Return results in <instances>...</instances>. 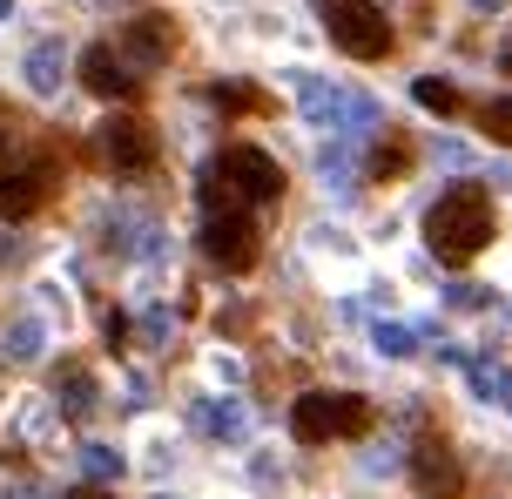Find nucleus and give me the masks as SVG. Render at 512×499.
<instances>
[{
  "label": "nucleus",
  "instance_id": "5701e85b",
  "mask_svg": "<svg viewBox=\"0 0 512 499\" xmlns=\"http://www.w3.org/2000/svg\"><path fill=\"white\" fill-rule=\"evenodd\" d=\"M472 7H479V14H499V7H506V0H472Z\"/></svg>",
  "mask_w": 512,
  "mask_h": 499
},
{
  "label": "nucleus",
  "instance_id": "f257e3e1",
  "mask_svg": "<svg viewBox=\"0 0 512 499\" xmlns=\"http://www.w3.org/2000/svg\"><path fill=\"white\" fill-rule=\"evenodd\" d=\"M425 237L445 263H472L492 243V196L479 183H452L425 216Z\"/></svg>",
  "mask_w": 512,
  "mask_h": 499
},
{
  "label": "nucleus",
  "instance_id": "cd10ccee",
  "mask_svg": "<svg viewBox=\"0 0 512 499\" xmlns=\"http://www.w3.org/2000/svg\"><path fill=\"white\" fill-rule=\"evenodd\" d=\"M506 405H512V398H506Z\"/></svg>",
  "mask_w": 512,
  "mask_h": 499
},
{
  "label": "nucleus",
  "instance_id": "393cba45",
  "mask_svg": "<svg viewBox=\"0 0 512 499\" xmlns=\"http://www.w3.org/2000/svg\"><path fill=\"white\" fill-rule=\"evenodd\" d=\"M7 14H14V0H0V21H7Z\"/></svg>",
  "mask_w": 512,
  "mask_h": 499
},
{
  "label": "nucleus",
  "instance_id": "0eeeda50",
  "mask_svg": "<svg viewBox=\"0 0 512 499\" xmlns=\"http://www.w3.org/2000/svg\"><path fill=\"white\" fill-rule=\"evenodd\" d=\"M81 81H88V95H102V102H128V95L142 88V75H135V68H128L108 41L81 54Z\"/></svg>",
  "mask_w": 512,
  "mask_h": 499
},
{
  "label": "nucleus",
  "instance_id": "1a4fd4ad",
  "mask_svg": "<svg viewBox=\"0 0 512 499\" xmlns=\"http://www.w3.org/2000/svg\"><path fill=\"white\" fill-rule=\"evenodd\" d=\"M411 479H418V493H425V499H459V486H465L459 459L438 446V439H425V446L411 452Z\"/></svg>",
  "mask_w": 512,
  "mask_h": 499
},
{
  "label": "nucleus",
  "instance_id": "f03ea898",
  "mask_svg": "<svg viewBox=\"0 0 512 499\" xmlns=\"http://www.w3.org/2000/svg\"><path fill=\"white\" fill-rule=\"evenodd\" d=\"M371 425V405L358 392H304L290 405V432L304 446H324V439H358Z\"/></svg>",
  "mask_w": 512,
  "mask_h": 499
},
{
  "label": "nucleus",
  "instance_id": "6ab92c4d",
  "mask_svg": "<svg viewBox=\"0 0 512 499\" xmlns=\"http://www.w3.org/2000/svg\"><path fill=\"white\" fill-rule=\"evenodd\" d=\"M479 129H486L492 142H512V102H486L479 108Z\"/></svg>",
  "mask_w": 512,
  "mask_h": 499
},
{
  "label": "nucleus",
  "instance_id": "7ed1b4c3",
  "mask_svg": "<svg viewBox=\"0 0 512 499\" xmlns=\"http://www.w3.org/2000/svg\"><path fill=\"white\" fill-rule=\"evenodd\" d=\"M324 27L344 54L358 61H384L391 54V21H384L378 0H324Z\"/></svg>",
  "mask_w": 512,
  "mask_h": 499
},
{
  "label": "nucleus",
  "instance_id": "20e7f679",
  "mask_svg": "<svg viewBox=\"0 0 512 499\" xmlns=\"http://www.w3.org/2000/svg\"><path fill=\"white\" fill-rule=\"evenodd\" d=\"M216 183L230 189V203H236V196H243V203H277V196H283V169L263 156V149L236 142V149L216 156Z\"/></svg>",
  "mask_w": 512,
  "mask_h": 499
},
{
  "label": "nucleus",
  "instance_id": "4be33fe9",
  "mask_svg": "<svg viewBox=\"0 0 512 499\" xmlns=\"http://www.w3.org/2000/svg\"><path fill=\"white\" fill-rule=\"evenodd\" d=\"M7 257H21V237H14V230H0V263Z\"/></svg>",
  "mask_w": 512,
  "mask_h": 499
},
{
  "label": "nucleus",
  "instance_id": "9d476101",
  "mask_svg": "<svg viewBox=\"0 0 512 499\" xmlns=\"http://www.w3.org/2000/svg\"><path fill=\"white\" fill-rule=\"evenodd\" d=\"M41 196H48V169H41V162H34V169H0V216H7V223L34 216Z\"/></svg>",
  "mask_w": 512,
  "mask_h": 499
},
{
  "label": "nucleus",
  "instance_id": "dca6fc26",
  "mask_svg": "<svg viewBox=\"0 0 512 499\" xmlns=\"http://www.w3.org/2000/svg\"><path fill=\"white\" fill-rule=\"evenodd\" d=\"M7 358H41V324L34 317H14V331H7Z\"/></svg>",
  "mask_w": 512,
  "mask_h": 499
},
{
  "label": "nucleus",
  "instance_id": "412c9836",
  "mask_svg": "<svg viewBox=\"0 0 512 499\" xmlns=\"http://www.w3.org/2000/svg\"><path fill=\"white\" fill-rule=\"evenodd\" d=\"M216 102H230V108H250L256 95H250V88H236V81H230V88H216Z\"/></svg>",
  "mask_w": 512,
  "mask_h": 499
},
{
  "label": "nucleus",
  "instance_id": "9b49d317",
  "mask_svg": "<svg viewBox=\"0 0 512 499\" xmlns=\"http://www.w3.org/2000/svg\"><path fill=\"white\" fill-rule=\"evenodd\" d=\"M61 75H68V48L61 41H34L27 48V88L34 95H61Z\"/></svg>",
  "mask_w": 512,
  "mask_h": 499
},
{
  "label": "nucleus",
  "instance_id": "a211bd4d",
  "mask_svg": "<svg viewBox=\"0 0 512 499\" xmlns=\"http://www.w3.org/2000/svg\"><path fill=\"white\" fill-rule=\"evenodd\" d=\"M81 473L88 479H122V452L115 446H88L81 452Z\"/></svg>",
  "mask_w": 512,
  "mask_h": 499
},
{
  "label": "nucleus",
  "instance_id": "f3484780",
  "mask_svg": "<svg viewBox=\"0 0 512 499\" xmlns=\"http://www.w3.org/2000/svg\"><path fill=\"white\" fill-rule=\"evenodd\" d=\"M371 338H378L384 358H411V351H418V331H411V324H378Z\"/></svg>",
  "mask_w": 512,
  "mask_h": 499
},
{
  "label": "nucleus",
  "instance_id": "b1692460",
  "mask_svg": "<svg viewBox=\"0 0 512 499\" xmlns=\"http://www.w3.org/2000/svg\"><path fill=\"white\" fill-rule=\"evenodd\" d=\"M499 68H506V75H512V41H506V48H499Z\"/></svg>",
  "mask_w": 512,
  "mask_h": 499
},
{
  "label": "nucleus",
  "instance_id": "423d86ee",
  "mask_svg": "<svg viewBox=\"0 0 512 499\" xmlns=\"http://www.w3.org/2000/svg\"><path fill=\"white\" fill-rule=\"evenodd\" d=\"M203 250H209V263H223V270H250L256 263V223L236 216V210H216L203 223Z\"/></svg>",
  "mask_w": 512,
  "mask_h": 499
},
{
  "label": "nucleus",
  "instance_id": "a878e982",
  "mask_svg": "<svg viewBox=\"0 0 512 499\" xmlns=\"http://www.w3.org/2000/svg\"><path fill=\"white\" fill-rule=\"evenodd\" d=\"M0 142H7V108H0Z\"/></svg>",
  "mask_w": 512,
  "mask_h": 499
},
{
  "label": "nucleus",
  "instance_id": "6e6552de",
  "mask_svg": "<svg viewBox=\"0 0 512 499\" xmlns=\"http://www.w3.org/2000/svg\"><path fill=\"white\" fill-rule=\"evenodd\" d=\"M169 48H176V27L162 21V14H135L115 54H122L128 68H155V61H169Z\"/></svg>",
  "mask_w": 512,
  "mask_h": 499
},
{
  "label": "nucleus",
  "instance_id": "bb28decb",
  "mask_svg": "<svg viewBox=\"0 0 512 499\" xmlns=\"http://www.w3.org/2000/svg\"><path fill=\"white\" fill-rule=\"evenodd\" d=\"M75 499H108V493H75Z\"/></svg>",
  "mask_w": 512,
  "mask_h": 499
},
{
  "label": "nucleus",
  "instance_id": "4468645a",
  "mask_svg": "<svg viewBox=\"0 0 512 499\" xmlns=\"http://www.w3.org/2000/svg\"><path fill=\"white\" fill-rule=\"evenodd\" d=\"M411 95H418V108H432V115H459V88L438 75H418L411 81Z\"/></svg>",
  "mask_w": 512,
  "mask_h": 499
},
{
  "label": "nucleus",
  "instance_id": "ddd939ff",
  "mask_svg": "<svg viewBox=\"0 0 512 499\" xmlns=\"http://www.w3.org/2000/svg\"><path fill=\"white\" fill-rule=\"evenodd\" d=\"M196 425H203L209 439H243V405L236 398H223V405L209 398V405H196Z\"/></svg>",
  "mask_w": 512,
  "mask_h": 499
},
{
  "label": "nucleus",
  "instance_id": "39448f33",
  "mask_svg": "<svg viewBox=\"0 0 512 499\" xmlns=\"http://www.w3.org/2000/svg\"><path fill=\"white\" fill-rule=\"evenodd\" d=\"M102 156H108V169L142 176V169L155 162V129H149V122H135V115H108V122H102Z\"/></svg>",
  "mask_w": 512,
  "mask_h": 499
},
{
  "label": "nucleus",
  "instance_id": "2eb2a0df",
  "mask_svg": "<svg viewBox=\"0 0 512 499\" xmlns=\"http://www.w3.org/2000/svg\"><path fill=\"white\" fill-rule=\"evenodd\" d=\"M472 392H479V398H512V371L479 358V365H472Z\"/></svg>",
  "mask_w": 512,
  "mask_h": 499
},
{
  "label": "nucleus",
  "instance_id": "f8f14e48",
  "mask_svg": "<svg viewBox=\"0 0 512 499\" xmlns=\"http://www.w3.org/2000/svg\"><path fill=\"white\" fill-rule=\"evenodd\" d=\"M54 405H61L68 419H88V412H95V378H88V371H61V385H54Z\"/></svg>",
  "mask_w": 512,
  "mask_h": 499
},
{
  "label": "nucleus",
  "instance_id": "aec40b11",
  "mask_svg": "<svg viewBox=\"0 0 512 499\" xmlns=\"http://www.w3.org/2000/svg\"><path fill=\"white\" fill-rule=\"evenodd\" d=\"M398 169H405V149H378L371 156V176H398Z\"/></svg>",
  "mask_w": 512,
  "mask_h": 499
}]
</instances>
